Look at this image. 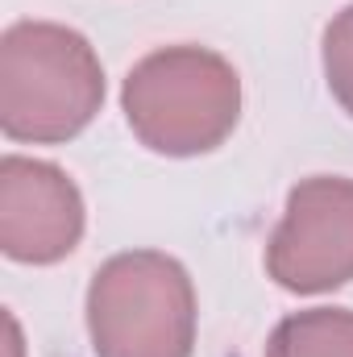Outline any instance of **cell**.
I'll return each mask as SVG.
<instances>
[{"label":"cell","instance_id":"1","mask_svg":"<svg viewBox=\"0 0 353 357\" xmlns=\"http://www.w3.org/2000/svg\"><path fill=\"white\" fill-rule=\"evenodd\" d=\"M104 104V67L84 33L21 21L0 38V129L13 142H67Z\"/></svg>","mask_w":353,"mask_h":357},{"label":"cell","instance_id":"2","mask_svg":"<svg viewBox=\"0 0 353 357\" xmlns=\"http://www.w3.org/2000/svg\"><path fill=\"white\" fill-rule=\"evenodd\" d=\"M121 100L142 146L187 158L216 150L233 133L241 112V79L204 46H171L129 71Z\"/></svg>","mask_w":353,"mask_h":357},{"label":"cell","instance_id":"3","mask_svg":"<svg viewBox=\"0 0 353 357\" xmlns=\"http://www.w3.org/2000/svg\"><path fill=\"white\" fill-rule=\"evenodd\" d=\"M96 357H191L195 291L175 258L137 250L96 270L88 291Z\"/></svg>","mask_w":353,"mask_h":357},{"label":"cell","instance_id":"4","mask_svg":"<svg viewBox=\"0 0 353 357\" xmlns=\"http://www.w3.org/2000/svg\"><path fill=\"white\" fill-rule=\"evenodd\" d=\"M266 270L295 295L333 291L353 278V183L303 178L266 245Z\"/></svg>","mask_w":353,"mask_h":357},{"label":"cell","instance_id":"5","mask_svg":"<svg viewBox=\"0 0 353 357\" xmlns=\"http://www.w3.org/2000/svg\"><path fill=\"white\" fill-rule=\"evenodd\" d=\"M84 199L50 162L8 154L0 162V250L13 262H59L80 245Z\"/></svg>","mask_w":353,"mask_h":357},{"label":"cell","instance_id":"6","mask_svg":"<svg viewBox=\"0 0 353 357\" xmlns=\"http://www.w3.org/2000/svg\"><path fill=\"white\" fill-rule=\"evenodd\" d=\"M266 357H353V312L312 307L287 316L274 328Z\"/></svg>","mask_w":353,"mask_h":357},{"label":"cell","instance_id":"7","mask_svg":"<svg viewBox=\"0 0 353 357\" xmlns=\"http://www.w3.org/2000/svg\"><path fill=\"white\" fill-rule=\"evenodd\" d=\"M324 75L329 91L353 116V4L324 29Z\"/></svg>","mask_w":353,"mask_h":357}]
</instances>
